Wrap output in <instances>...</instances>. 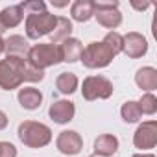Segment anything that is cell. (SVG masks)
Segmentation results:
<instances>
[{"label": "cell", "instance_id": "cell-1", "mask_svg": "<svg viewBox=\"0 0 157 157\" xmlns=\"http://www.w3.org/2000/svg\"><path fill=\"white\" fill-rule=\"evenodd\" d=\"M44 80V70L32 67L26 57L19 56H6V59H0V89L15 91L24 82L37 83Z\"/></svg>", "mask_w": 157, "mask_h": 157}, {"label": "cell", "instance_id": "cell-2", "mask_svg": "<svg viewBox=\"0 0 157 157\" xmlns=\"http://www.w3.org/2000/svg\"><path fill=\"white\" fill-rule=\"evenodd\" d=\"M17 135L19 140L28 146V148H44L52 142V129L43 124V122H35V120H24L19 124L17 128Z\"/></svg>", "mask_w": 157, "mask_h": 157}, {"label": "cell", "instance_id": "cell-3", "mask_svg": "<svg viewBox=\"0 0 157 157\" xmlns=\"http://www.w3.org/2000/svg\"><path fill=\"white\" fill-rule=\"evenodd\" d=\"M26 61L39 70H44L48 67H56L63 61L61 48H59V44H52V43L33 44V46H30V50L26 54Z\"/></svg>", "mask_w": 157, "mask_h": 157}, {"label": "cell", "instance_id": "cell-4", "mask_svg": "<svg viewBox=\"0 0 157 157\" xmlns=\"http://www.w3.org/2000/svg\"><path fill=\"white\" fill-rule=\"evenodd\" d=\"M56 21H57V15H54L50 11L28 13L26 15V24H24L26 39L37 41L39 37L50 35L54 32V28H56Z\"/></svg>", "mask_w": 157, "mask_h": 157}, {"label": "cell", "instance_id": "cell-5", "mask_svg": "<svg viewBox=\"0 0 157 157\" xmlns=\"http://www.w3.org/2000/svg\"><path fill=\"white\" fill-rule=\"evenodd\" d=\"M113 82L107 80L102 74H91L87 76L83 83H82V96L87 102H94V100H107L113 96Z\"/></svg>", "mask_w": 157, "mask_h": 157}, {"label": "cell", "instance_id": "cell-6", "mask_svg": "<svg viewBox=\"0 0 157 157\" xmlns=\"http://www.w3.org/2000/svg\"><path fill=\"white\" fill-rule=\"evenodd\" d=\"M113 59H115V54L109 50V46L104 41H100V43L98 41L89 43L83 48L82 57H80V61L87 68H105V67L111 65Z\"/></svg>", "mask_w": 157, "mask_h": 157}, {"label": "cell", "instance_id": "cell-7", "mask_svg": "<svg viewBox=\"0 0 157 157\" xmlns=\"http://www.w3.org/2000/svg\"><path fill=\"white\" fill-rule=\"evenodd\" d=\"M96 22L111 32L122 24V13L118 10V2H94V15Z\"/></svg>", "mask_w": 157, "mask_h": 157}, {"label": "cell", "instance_id": "cell-8", "mask_svg": "<svg viewBox=\"0 0 157 157\" xmlns=\"http://www.w3.org/2000/svg\"><path fill=\"white\" fill-rule=\"evenodd\" d=\"M157 144V122L155 120H146L139 124V128L133 133V146L139 148L140 151L151 150Z\"/></svg>", "mask_w": 157, "mask_h": 157}, {"label": "cell", "instance_id": "cell-9", "mask_svg": "<svg viewBox=\"0 0 157 157\" xmlns=\"http://www.w3.org/2000/svg\"><path fill=\"white\" fill-rule=\"evenodd\" d=\"M56 148L63 155H78L83 150V139L74 129H65L56 139Z\"/></svg>", "mask_w": 157, "mask_h": 157}, {"label": "cell", "instance_id": "cell-10", "mask_svg": "<svg viewBox=\"0 0 157 157\" xmlns=\"http://www.w3.org/2000/svg\"><path fill=\"white\" fill-rule=\"evenodd\" d=\"M124 39V48L122 52L129 57V59H139L142 56H146L148 52V41L142 33L139 32H128L126 35H122Z\"/></svg>", "mask_w": 157, "mask_h": 157}, {"label": "cell", "instance_id": "cell-11", "mask_svg": "<svg viewBox=\"0 0 157 157\" xmlns=\"http://www.w3.org/2000/svg\"><path fill=\"white\" fill-rule=\"evenodd\" d=\"M76 115V105L70 100H54L48 107V117L56 122V124H68L74 120Z\"/></svg>", "mask_w": 157, "mask_h": 157}, {"label": "cell", "instance_id": "cell-12", "mask_svg": "<svg viewBox=\"0 0 157 157\" xmlns=\"http://www.w3.org/2000/svg\"><path fill=\"white\" fill-rule=\"evenodd\" d=\"M22 21H24V10L21 8V4L4 8L0 11V35L10 28H17Z\"/></svg>", "mask_w": 157, "mask_h": 157}, {"label": "cell", "instance_id": "cell-13", "mask_svg": "<svg viewBox=\"0 0 157 157\" xmlns=\"http://www.w3.org/2000/svg\"><path fill=\"white\" fill-rule=\"evenodd\" d=\"M17 100H19V104H21L22 109L35 111L43 104V93L39 89H35V87H22V89H19Z\"/></svg>", "mask_w": 157, "mask_h": 157}, {"label": "cell", "instance_id": "cell-14", "mask_svg": "<svg viewBox=\"0 0 157 157\" xmlns=\"http://www.w3.org/2000/svg\"><path fill=\"white\" fill-rule=\"evenodd\" d=\"M135 83L144 93H153L157 89V70L153 67H142L135 74Z\"/></svg>", "mask_w": 157, "mask_h": 157}, {"label": "cell", "instance_id": "cell-15", "mask_svg": "<svg viewBox=\"0 0 157 157\" xmlns=\"http://www.w3.org/2000/svg\"><path fill=\"white\" fill-rule=\"evenodd\" d=\"M118 139L111 133H102L94 139V153L102 157H111L118 151Z\"/></svg>", "mask_w": 157, "mask_h": 157}, {"label": "cell", "instance_id": "cell-16", "mask_svg": "<svg viewBox=\"0 0 157 157\" xmlns=\"http://www.w3.org/2000/svg\"><path fill=\"white\" fill-rule=\"evenodd\" d=\"M61 57L65 63H76V61H80L82 57V52H83V44L80 39H76V37H68L65 39L61 44Z\"/></svg>", "mask_w": 157, "mask_h": 157}, {"label": "cell", "instance_id": "cell-17", "mask_svg": "<svg viewBox=\"0 0 157 157\" xmlns=\"http://www.w3.org/2000/svg\"><path fill=\"white\" fill-rule=\"evenodd\" d=\"M94 15V2L93 0H76L70 6V17L76 22H87Z\"/></svg>", "mask_w": 157, "mask_h": 157}, {"label": "cell", "instance_id": "cell-18", "mask_svg": "<svg viewBox=\"0 0 157 157\" xmlns=\"http://www.w3.org/2000/svg\"><path fill=\"white\" fill-rule=\"evenodd\" d=\"M28 50H30V43L22 35H10L8 39H4V52H6V56L26 57Z\"/></svg>", "mask_w": 157, "mask_h": 157}, {"label": "cell", "instance_id": "cell-19", "mask_svg": "<svg viewBox=\"0 0 157 157\" xmlns=\"http://www.w3.org/2000/svg\"><path fill=\"white\" fill-rule=\"evenodd\" d=\"M78 87H80V80H78V76L74 72H61L56 78V89L65 96L74 94L78 91Z\"/></svg>", "mask_w": 157, "mask_h": 157}, {"label": "cell", "instance_id": "cell-20", "mask_svg": "<svg viewBox=\"0 0 157 157\" xmlns=\"http://www.w3.org/2000/svg\"><path fill=\"white\" fill-rule=\"evenodd\" d=\"M72 21H68L67 17H57V21H56V28H54V32L50 33V41H52V44H59V43H63L65 39H68L70 37V33H72Z\"/></svg>", "mask_w": 157, "mask_h": 157}, {"label": "cell", "instance_id": "cell-21", "mask_svg": "<svg viewBox=\"0 0 157 157\" xmlns=\"http://www.w3.org/2000/svg\"><path fill=\"white\" fill-rule=\"evenodd\" d=\"M120 117H122V120L128 122V124L139 122V120L142 118V113H140V109H139V104H137L135 100L124 102L122 107H120Z\"/></svg>", "mask_w": 157, "mask_h": 157}, {"label": "cell", "instance_id": "cell-22", "mask_svg": "<svg viewBox=\"0 0 157 157\" xmlns=\"http://www.w3.org/2000/svg\"><path fill=\"white\" fill-rule=\"evenodd\" d=\"M137 104H139V109H140L142 115H150L151 117V115L157 113V98H155L153 93H144Z\"/></svg>", "mask_w": 157, "mask_h": 157}, {"label": "cell", "instance_id": "cell-23", "mask_svg": "<svg viewBox=\"0 0 157 157\" xmlns=\"http://www.w3.org/2000/svg\"><path fill=\"white\" fill-rule=\"evenodd\" d=\"M104 43L109 46V50H111L115 56L120 54L122 48H124V39H122V35H120L118 32H107L105 37H104Z\"/></svg>", "mask_w": 157, "mask_h": 157}, {"label": "cell", "instance_id": "cell-24", "mask_svg": "<svg viewBox=\"0 0 157 157\" xmlns=\"http://www.w3.org/2000/svg\"><path fill=\"white\" fill-rule=\"evenodd\" d=\"M21 8L28 13H41V11H46V4L43 0H32V2H22Z\"/></svg>", "mask_w": 157, "mask_h": 157}, {"label": "cell", "instance_id": "cell-25", "mask_svg": "<svg viewBox=\"0 0 157 157\" xmlns=\"http://www.w3.org/2000/svg\"><path fill=\"white\" fill-rule=\"evenodd\" d=\"M0 157H17V148L11 142L0 140Z\"/></svg>", "mask_w": 157, "mask_h": 157}, {"label": "cell", "instance_id": "cell-26", "mask_svg": "<svg viewBox=\"0 0 157 157\" xmlns=\"http://www.w3.org/2000/svg\"><path fill=\"white\" fill-rule=\"evenodd\" d=\"M151 4L150 2H135V0H131V8L137 10V11H146Z\"/></svg>", "mask_w": 157, "mask_h": 157}, {"label": "cell", "instance_id": "cell-27", "mask_svg": "<svg viewBox=\"0 0 157 157\" xmlns=\"http://www.w3.org/2000/svg\"><path fill=\"white\" fill-rule=\"evenodd\" d=\"M8 122H10L8 115H6L4 111H0V131H2V129H6V128H8Z\"/></svg>", "mask_w": 157, "mask_h": 157}, {"label": "cell", "instance_id": "cell-28", "mask_svg": "<svg viewBox=\"0 0 157 157\" xmlns=\"http://www.w3.org/2000/svg\"><path fill=\"white\" fill-rule=\"evenodd\" d=\"M56 8H65V6H68V2H52Z\"/></svg>", "mask_w": 157, "mask_h": 157}, {"label": "cell", "instance_id": "cell-29", "mask_svg": "<svg viewBox=\"0 0 157 157\" xmlns=\"http://www.w3.org/2000/svg\"><path fill=\"white\" fill-rule=\"evenodd\" d=\"M133 157H155L153 153H135Z\"/></svg>", "mask_w": 157, "mask_h": 157}, {"label": "cell", "instance_id": "cell-30", "mask_svg": "<svg viewBox=\"0 0 157 157\" xmlns=\"http://www.w3.org/2000/svg\"><path fill=\"white\" fill-rule=\"evenodd\" d=\"M0 54H4V39L0 35Z\"/></svg>", "mask_w": 157, "mask_h": 157}, {"label": "cell", "instance_id": "cell-31", "mask_svg": "<svg viewBox=\"0 0 157 157\" xmlns=\"http://www.w3.org/2000/svg\"><path fill=\"white\" fill-rule=\"evenodd\" d=\"M89 157H102V155H96V153H91Z\"/></svg>", "mask_w": 157, "mask_h": 157}]
</instances>
